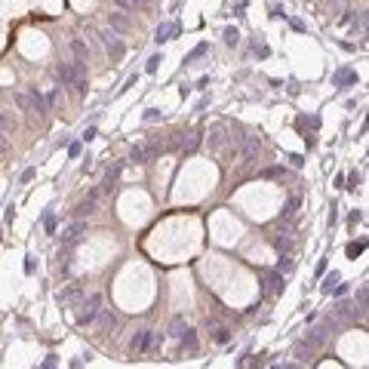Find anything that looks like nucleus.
I'll return each instance as SVG.
<instances>
[{
    "mask_svg": "<svg viewBox=\"0 0 369 369\" xmlns=\"http://www.w3.org/2000/svg\"><path fill=\"white\" fill-rule=\"evenodd\" d=\"M34 176H37V169H25V172H22V182H31Z\"/></svg>",
    "mask_w": 369,
    "mask_h": 369,
    "instance_id": "58836bf2",
    "label": "nucleus"
},
{
    "mask_svg": "<svg viewBox=\"0 0 369 369\" xmlns=\"http://www.w3.org/2000/svg\"><path fill=\"white\" fill-rule=\"evenodd\" d=\"M348 311H351V305H345V302L336 305V317H348Z\"/></svg>",
    "mask_w": 369,
    "mask_h": 369,
    "instance_id": "72a5a7b5",
    "label": "nucleus"
},
{
    "mask_svg": "<svg viewBox=\"0 0 369 369\" xmlns=\"http://www.w3.org/2000/svg\"><path fill=\"white\" fill-rule=\"evenodd\" d=\"M132 3H135V0H132ZM139 3H151V0H139Z\"/></svg>",
    "mask_w": 369,
    "mask_h": 369,
    "instance_id": "c03bdc74",
    "label": "nucleus"
},
{
    "mask_svg": "<svg viewBox=\"0 0 369 369\" xmlns=\"http://www.w3.org/2000/svg\"><path fill=\"white\" fill-rule=\"evenodd\" d=\"M209 148H222V135H219V132L209 135Z\"/></svg>",
    "mask_w": 369,
    "mask_h": 369,
    "instance_id": "f704fd0d",
    "label": "nucleus"
},
{
    "mask_svg": "<svg viewBox=\"0 0 369 369\" xmlns=\"http://www.w3.org/2000/svg\"><path fill=\"white\" fill-rule=\"evenodd\" d=\"M259 148H262V139L259 135H246L243 142H240V163H253V157L259 154Z\"/></svg>",
    "mask_w": 369,
    "mask_h": 369,
    "instance_id": "9d476101",
    "label": "nucleus"
},
{
    "mask_svg": "<svg viewBox=\"0 0 369 369\" xmlns=\"http://www.w3.org/2000/svg\"><path fill=\"white\" fill-rule=\"evenodd\" d=\"M333 329H336V323H329V320H326V323H320V326L308 329V336H305L302 342H305V345H311V348L317 351V348H323V345H326V339H329V333H333Z\"/></svg>",
    "mask_w": 369,
    "mask_h": 369,
    "instance_id": "423d86ee",
    "label": "nucleus"
},
{
    "mask_svg": "<svg viewBox=\"0 0 369 369\" xmlns=\"http://www.w3.org/2000/svg\"><path fill=\"white\" fill-rule=\"evenodd\" d=\"M200 139H203L200 132H191V135H188V139L182 142V148H185V154H194V151L200 148Z\"/></svg>",
    "mask_w": 369,
    "mask_h": 369,
    "instance_id": "aec40b11",
    "label": "nucleus"
},
{
    "mask_svg": "<svg viewBox=\"0 0 369 369\" xmlns=\"http://www.w3.org/2000/svg\"><path fill=\"white\" fill-rule=\"evenodd\" d=\"M68 154H71V157H77V154H80V145H77V142H74V145H68Z\"/></svg>",
    "mask_w": 369,
    "mask_h": 369,
    "instance_id": "ea45409f",
    "label": "nucleus"
},
{
    "mask_svg": "<svg viewBox=\"0 0 369 369\" xmlns=\"http://www.w3.org/2000/svg\"><path fill=\"white\" fill-rule=\"evenodd\" d=\"M163 151V145L160 142H148V145H135L132 151H129V160L132 163H151L157 154Z\"/></svg>",
    "mask_w": 369,
    "mask_h": 369,
    "instance_id": "39448f33",
    "label": "nucleus"
},
{
    "mask_svg": "<svg viewBox=\"0 0 369 369\" xmlns=\"http://www.w3.org/2000/svg\"><path fill=\"white\" fill-rule=\"evenodd\" d=\"M55 77L62 80V86H71L77 95H86V65L83 62H59Z\"/></svg>",
    "mask_w": 369,
    "mask_h": 369,
    "instance_id": "f257e3e1",
    "label": "nucleus"
},
{
    "mask_svg": "<svg viewBox=\"0 0 369 369\" xmlns=\"http://www.w3.org/2000/svg\"><path fill=\"white\" fill-rule=\"evenodd\" d=\"M237 40H240L237 28H228V31H225V43H228V46H237Z\"/></svg>",
    "mask_w": 369,
    "mask_h": 369,
    "instance_id": "c85d7f7f",
    "label": "nucleus"
},
{
    "mask_svg": "<svg viewBox=\"0 0 369 369\" xmlns=\"http://www.w3.org/2000/svg\"><path fill=\"white\" fill-rule=\"evenodd\" d=\"M83 234H86V219H74L62 234H59V240H62V246H77L80 240H83Z\"/></svg>",
    "mask_w": 369,
    "mask_h": 369,
    "instance_id": "7ed1b4c3",
    "label": "nucleus"
},
{
    "mask_svg": "<svg viewBox=\"0 0 369 369\" xmlns=\"http://www.w3.org/2000/svg\"><path fill=\"white\" fill-rule=\"evenodd\" d=\"M286 271H293V259H289V256H283V259L277 262V274H286Z\"/></svg>",
    "mask_w": 369,
    "mask_h": 369,
    "instance_id": "7c9ffc66",
    "label": "nucleus"
},
{
    "mask_svg": "<svg viewBox=\"0 0 369 369\" xmlns=\"http://www.w3.org/2000/svg\"><path fill=\"white\" fill-rule=\"evenodd\" d=\"M342 280V274L339 271H333V274H326V280H323V293H333V286Z\"/></svg>",
    "mask_w": 369,
    "mask_h": 369,
    "instance_id": "b1692460",
    "label": "nucleus"
},
{
    "mask_svg": "<svg viewBox=\"0 0 369 369\" xmlns=\"http://www.w3.org/2000/svg\"><path fill=\"white\" fill-rule=\"evenodd\" d=\"M360 185H363V176H360V172H357V169H354V172H351V176H348V185H345V188H351V191H357V188H360Z\"/></svg>",
    "mask_w": 369,
    "mask_h": 369,
    "instance_id": "393cba45",
    "label": "nucleus"
},
{
    "mask_svg": "<svg viewBox=\"0 0 369 369\" xmlns=\"http://www.w3.org/2000/svg\"><path fill=\"white\" fill-rule=\"evenodd\" d=\"M114 3H120L123 9H129V6H132V0H114Z\"/></svg>",
    "mask_w": 369,
    "mask_h": 369,
    "instance_id": "a19ab883",
    "label": "nucleus"
},
{
    "mask_svg": "<svg viewBox=\"0 0 369 369\" xmlns=\"http://www.w3.org/2000/svg\"><path fill=\"white\" fill-rule=\"evenodd\" d=\"M95 209H99V191H89L86 200H80L74 212H77V219H86V216H92Z\"/></svg>",
    "mask_w": 369,
    "mask_h": 369,
    "instance_id": "9b49d317",
    "label": "nucleus"
},
{
    "mask_svg": "<svg viewBox=\"0 0 369 369\" xmlns=\"http://www.w3.org/2000/svg\"><path fill=\"white\" fill-rule=\"evenodd\" d=\"M28 102H31V114H37L40 120H46L49 105H46V99H43V92H40L37 86H31V89H28Z\"/></svg>",
    "mask_w": 369,
    "mask_h": 369,
    "instance_id": "1a4fd4ad",
    "label": "nucleus"
},
{
    "mask_svg": "<svg viewBox=\"0 0 369 369\" xmlns=\"http://www.w3.org/2000/svg\"><path fill=\"white\" fill-rule=\"evenodd\" d=\"M360 219H363V212H360V209H354V212H351V216H348V225H357V222H360Z\"/></svg>",
    "mask_w": 369,
    "mask_h": 369,
    "instance_id": "c9c22d12",
    "label": "nucleus"
},
{
    "mask_svg": "<svg viewBox=\"0 0 369 369\" xmlns=\"http://www.w3.org/2000/svg\"><path fill=\"white\" fill-rule=\"evenodd\" d=\"M212 339H216V345H228V342H231V329H228V326H219V329L212 333Z\"/></svg>",
    "mask_w": 369,
    "mask_h": 369,
    "instance_id": "412c9836",
    "label": "nucleus"
},
{
    "mask_svg": "<svg viewBox=\"0 0 369 369\" xmlns=\"http://www.w3.org/2000/svg\"><path fill=\"white\" fill-rule=\"evenodd\" d=\"M3 148H6V142H3V139H0V151H3Z\"/></svg>",
    "mask_w": 369,
    "mask_h": 369,
    "instance_id": "37998d69",
    "label": "nucleus"
},
{
    "mask_svg": "<svg viewBox=\"0 0 369 369\" xmlns=\"http://www.w3.org/2000/svg\"><path fill=\"white\" fill-rule=\"evenodd\" d=\"M296 354H299V360H305V354L311 357V354H314V348H311V345H305V342H296Z\"/></svg>",
    "mask_w": 369,
    "mask_h": 369,
    "instance_id": "bb28decb",
    "label": "nucleus"
},
{
    "mask_svg": "<svg viewBox=\"0 0 369 369\" xmlns=\"http://www.w3.org/2000/svg\"><path fill=\"white\" fill-rule=\"evenodd\" d=\"M111 31L126 34V31H129V18H126V15H120V12H111Z\"/></svg>",
    "mask_w": 369,
    "mask_h": 369,
    "instance_id": "f3484780",
    "label": "nucleus"
},
{
    "mask_svg": "<svg viewBox=\"0 0 369 369\" xmlns=\"http://www.w3.org/2000/svg\"><path fill=\"white\" fill-rule=\"evenodd\" d=\"M43 225H46V231H49V234H55V216H52V212H46V216H43Z\"/></svg>",
    "mask_w": 369,
    "mask_h": 369,
    "instance_id": "473e14b6",
    "label": "nucleus"
},
{
    "mask_svg": "<svg viewBox=\"0 0 369 369\" xmlns=\"http://www.w3.org/2000/svg\"><path fill=\"white\" fill-rule=\"evenodd\" d=\"M296 209H299V197H289V200H286V206H283V212H280V219H289Z\"/></svg>",
    "mask_w": 369,
    "mask_h": 369,
    "instance_id": "5701e85b",
    "label": "nucleus"
},
{
    "mask_svg": "<svg viewBox=\"0 0 369 369\" xmlns=\"http://www.w3.org/2000/svg\"><path fill=\"white\" fill-rule=\"evenodd\" d=\"M0 132H15V123H12L3 111H0Z\"/></svg>",
    "mask_w": 369,
    "mask_h": 369,
    "instance_id": "cd10ccee",
    "label": "nucleus"
},
{
    "mask_svg": "<svg viewBox=\"0 0 369 369\" xmlns=\"http://www.w3.org/2000/svg\"><path fill=\"white\" fill-rule=\"evenodd\" d=\"M271 243H274V249H280V253H289L293 249V243H289V237H271Z\"/></svg>",
    "mask_w": 369,
    "mask_h": 369,
    "instance_id": "4be33fe9",
    "label": "nucleus"
},
{
    "mask_svg": "<svg viewBox=\"0 0 369 369\" xmlns=\"http://www.w3.org/2000/svg\"><path fill=\"white\" fill-rule=\"evenodd\" d=\"M102 305H105L102 293H89V296H86V299L77 305V326H92V320L99 317Z\"/></svg>",
    "mask_w": 369,
    "mask_h": 369,
    "instance_id": "f03ea898",
    "label": "nucleus"
},
{
    "mask_svg": "<svg viewBox=\"0 0 369 369\" xmlns=\"http://www.w3.org/2000/svg\"><path fill=\"white\" fill-rule=\"evenodd\" d=\"M71 52H74V59H77V62H83V59L89 55V46H86L83 40H71Z\"/></svg>",
    "mask_w": 369,
    "mask_h": 369,
    "instance_id": "6ab92c4d",
    "label": "nucleus"
},
{
    "mask_svg": "<svg viewBox=\"0 0 369 369\" xmlns=\"http://www.w3.org/2000/svg\"><path fill=\"white\" fill-rule=\"evenodd\" d=\"M160 62H163V55H151V59H148V65H145V71H148V74H154Z\"/></svg>",
    "mask_w": 369,
    "mask_h": 369,
    "instance_id": "2f4dec72",
    "label": "nucleus"
},
{
    "mask_svg": "<svg viewBox=\"0 0 369 369\" xmlns=\"http://www.w3.org/2000/svg\"><path fill=\"white\" fill-rule=\"evenodd\" d=\"M203 52H209V43H200V46H194V49H191V55H188L185 62H194V59H200Z\"/></svg>",
    "mask_w": 369,
    "mask_h": 369,
    "instance_id": "a878e982",
    "label": "nucleus"
},
{
    "mask_svg": "<svg viewBox=\"0 0 369 369\" xmlns=\"http://www.w3.org/2000/svg\"><path fill=\"white\" fill-rule=\"evenodd\" d=\"M176 34H179V25H176V22H166V25H157L154 40H157V43H166V40H172Z\"/></svg>",
    "mask_w": 369,
    "mask_h": 369,
    "instance_id": "f8f14e48",
    "label": "nucleus"
},
{
    "mask_svg": "<svg viewBox=\"0 0 369 369\" xmlns=\"http://www.w3.org/2000/svg\"><path fill=\"white\" fill-rule=\"evenodd\" d=\"M120 169H123V163H114L108 172H105V182H102V191L105 194H111L114 188H117V179H120Z\"/></svg>",
    "mask_w": 369,
    "mask_h": 369,
    "instance_id": "ddd939ff",
    "label": "nucleus"
},
{
    "mask_svg": "<svg viewBox=\"0 0 369 369\" xmlns=\"http://www.w3.org/2000/svg\"><path fill=\"white\" fill-rule=\"evenodd\" d=\"M80 296H83V286H80V283H71V286H65V289L59 293V302L68 305V302H74V299H80Z\"/></svg>",
    "mask_w": 369,
    "mask_h": 369,
    "instance_id": "4468645a",
    "label": "nucleus"
},
{
    "mask_svg": "<svg viewBox=\"0 0 369 369\" xmlns=\"http://www.w3.org/2000/svg\"><path fill=\"white\" fill-rule=\"evenodd\" d=\"M185 329H188V326H185V317H182V314H176V317H172V323H169V336H172V339H182V333H185Z\"/></svg>",
    "mask_w": 369,
    "mask_h": 369,
    "instance_id": "a211bd4d",
    "label": "nucleus"
},
{
    "mask_svg": "<svg viewBox=\"0 0 369 369\" xmlns=\"http://www.w3.org/2000/svg\"><path fill=\"white\" fill-rule=\"evenodd\" d=\"M95 135H99V132H95V126H89V129H86V132H83V142H92V139H95Z\"/></svg>",
    "mask_w": 369,
    "mask_h": 369,
    "instance_id": "4c0bfd02",
    "label": "nucleus"
},
{
    "mask_svg": "<svg viewBox=\"0 0 369 369\" xmlns=\"http://www.w3.org/2000/svg\"><path fill=\"white\" fill-rule=\"evenodd\" d=\"M99 37H102V43H108V40H114L117 34H114V31H99Z\"/></svg>",
    "mask_w": 369,
    "mask_h": 369,
    "instance_id": "e433bc0d",
    "label": "nucleus"
},
{
    "mask_svg": "<svg viewBox=\"0 0 369 369\" xmlns=\"http://www.w3.org/2000/svg\"><path fill=\"white\" fill-rule=\"evenodd\" d=\"M129 351L139 357V354H151L154 351V329H139L129 342Z\"/></svg>",
    "mask_w": 369,
    "mask_h": 369,
    "instance_id": "0eeeda50",
    "label": "nucleus"
},
{
    "mask_svg": "<svg viewBox=\"0 0 369 369\" xmlns=\"http://www.w3.org/2000/svg\"><path fill=\"white\" fill-rule=\"evenodd\" d=\"M363 246H366L363 240H360V243H348V259H357V256L363 253Z\"/></svg>",
    "mask_w": 369,
    "mask_h": 369,
    "instance_id": "c756f323",
    "label": "nucleus"
},
{
    "mask_svg": "<svg viewBox=\"0 0 369 369\" xmlns=\"http://www.w3.org/2000/svg\"><path fill=\"white\" fill-rule=\"evenodd\" d=\"M92 323H95L99 336H114V329H117V323H120V314H117L114 308H102Z\"/></svg>",
    "mask_w": 369,
    "mask_h": 369,
    "instance_id": "20e7f679",
    "label": "nucleus"
},
{
    "mask_svg": "<svg viewBox=\"0 0 369 369\" xmlns=\"http://www.w3.org/2000/svg\"><path fill=\"white\" fill-rule=\"evenodd\" d=\"M182 348L191 351V354L200 351V342H197V333H194V329H185V333H182Z\"/></svg>",
    "mask_w": 369,
    "mask_h": 369,
    "instance_id": "dca6fc26",
    "label": "nucleus"
},
{
    "mask_svg": "<svg viewBox=\"0 0 369 369\" xmlns=\"http://www.w3.org/2000/svg\"><path fill=\"white\" fill-rule=\"evenodd\" d=\"M283 274H277V271H262V289L268 293V296H280L283 293Z\"/></svg>",
    "mask_w": 369,
    "mask_h": 369,
    "instance_id": "6e6552de",
    "label": "nucleus"
},
{
    "mask_svg": "<svg viewBox=\"0 0 369 369\" xmlns=\"http://www.w3.org/2000/svg\"><path fill=\"white\" fill-rule=\"evenodd\" d=\"M280 369H302V363H283Z\"/></svg>",
    "mask_w": 369,
    "mask_h": 369,
    "instance_id": "79ce46f5",
    "label": "nucleus"
},
{
    "mask_svg": "<svg viewBox=\"0 0 369 369\" xmlns=\"http://www.w3.org/2000/svg\"><path fill=\"white\" fill-rule=\"evenodd\" d=\"M105 46H108V52H111V62H120V59L126 55V46H123V40H120V37H114V40H108Z\"/></svg>",
    "mask_w": 369,
    "mask_h": 369,
    "instance_id": "2eb2a0df",
    "label": "nucleus"
}]
</instances>
